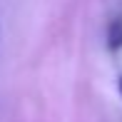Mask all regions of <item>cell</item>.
<instances>
[{
	"label": "cell",
	"instance_id": "6da1fadb",
	"mask_svg": "<svg viewBox=\"0 0 122 122\" xmlns=\"http://www.w3.org/2000/svg\"><path fill=\"white\" fill-rule=\"evenodd\" d=\"M107 45L110 50H120L122 47V20H112V25H110L107 30Z\"/></svg>",
	"mask_w": 122,
	"mask_h": 122
},
{
	"label": "cell",
	"instance_id": "7a4b0ae2",
	"mask_svg": "<svg viewBox=\"0 0 122 122\" xmlns=\"http://www.w3.org/2000/svg\"><path fill=\"white\" fill-rule=\"evenodd\" d=\"M117 90H120V95H122V75H120V80H117Z\"/></svg>",
	"mask_w": 122,
	"mask_h": 122
}]
</instances>
